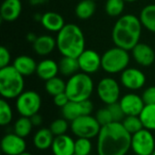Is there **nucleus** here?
<instances>
[{"instance_id": "f257e3e1", "label": "nucleus", "mask_w": 155, "mask_h": 155, "mask_svg": "<svg viewBox=\"0 0 155 155\" xmlns=\"http://www.w3.org/2000/svg\"><path fill=\"white\" fill-rule=\"evenodd\" d=\"M132 135L122 123H111L102 126L97 136L98 155H126L131 149Z\"/></svg>"}, {"instance_id": "f03ea898", "label": "nucleus", "mask_w": 155, "mask_h": 155, "mask_svg": "<svg viewBox=\"0 0 155 155\" xmlns=\"http://www.w3.org/2000/svg\"><path fill=\"white\" fill-rule=\"evenodd\" d=\"M142 22L136 15L124 14L118 17L112 29V40L115 46L127 51L140 43L143 33Z\"/></svg>"}, {"instance_id": "7ed1b4c3", "label": "nucleus", "mask_w": 155, "mask_h": 155, "mask_svg": "<svg viewBox=\"0 0 155 155\" xmlns=\"http://www.w3.org/2000/svg\"><path fill=\"white\" fill-rule=\"evenodd\" d=\"M56 48L63 56L78 58L85 50L83 30L75 24H66L56 35Z\"/></svg>"}, {"instance_id": "20e7f679", "label": "nucleus", "mask_w": 155, "mask_h": 155, "mask_svg": "<svg viewBox=\"0 0 155 155\" xmlns=\"http://www.w3.org/2000/svg\"><path fill=\"white\" fill-rule=\"evenodd\" d=\"M24 76L12 65L0 68V94L3 99H16L25 90Z\"/></svg>"}, {"instance_id": "39448f33", "label": "nucleus", "mask_w": 155, "mask_h": 155, "mask_svg": "<svg viewBox=\"0 0 155 155\" xmlns=\"http://www.w3.org/2000/svg\"><path fill=\"white\" fill-rule=\"evenodd\" d=\"M94 89V84L91 75L78 72L66 81L65 94L70 101L83 102L90 99Z\"/></svg>"}, {"instance_id": "423d86ee", "label": "nucleus", "mask_w": 155, "mask_h": 155, "mask_svg": "<svg viewBox=\"0 0 155 155\" xmlns=\"http://www.w3.org/2000/svg\"><path fill=\"white\" fill-rule=\"evenodd\" d=\"M130 61L129 51L114 45L103 54L102 69L109 74H121L129 67Z\"/></svg>"}, {"instance_id": "0eeeda50", "label": "nucleus", "mask_w": 155, "mask_h": 155, "mask_svg": "<svg viewBox=\"0 0 155 155\" xmlns=\"http://www.w3.org/2000/svg\"><path fill=\"white\" fill-rule=\"evenodd\" d=\"M71 132L77 138L94 139L97 138L102 126L97 122L96 118L90 115H82L70 123Z\"/></svg>"}, {"instance_id": "6e6552de", "label": "nucleus", "mask_w": 155, "mask_h": 155, "mask_svg": "<svg viewBox=\"0 0 155 155\" xmlns=\"http://www.w3.org/2000/svg\"><path fill=\"white\" fill-rule=\"evenodd\" d=\"M42 106V98L40 94L34 90L24 91L15 99V109L17 113L24 117H32L38 114Z\"/></svg>"}, {"instance_id": "1a4fd4ad", "label": "nucleus", "mask_w": 155, "mask_h": 155, "mask_svg": "<svg viewBox=\"0 0 155 155\" xmlns=\"http://www.w3.org/2000/svg\"><path fill=\"white\" fill-rule=\"evenodd\" d=\"M96 94L99 99L106 105L117 103L121 98L120 84L113 77H104L96 85Z\"/></svg>"}, {"instance_id": "9d476101", "label": "nucleus", "mask_w": 155, "mask_h": 155, "mask_svg": "<svg viewBox=\"0 0 155 155\" xmlns=\"http://www.w3.org/2000/svg\"><path fill=\"white\" fill-rule=\"evenodd\" d=\"M131 149L135 155H152L155 151V138L145 128L132 135Z\"/></svg>"}, {"instance_id": "9b49d317", "label": "nucleus", "mask_w": 155, "mask_h": 155, "mask_svg": "<svg viewBox=\"0 0 155 155\" xmlns=\"http://www.w3.org/2000/svg\"><path fill=\"white\" fill-rule=\"evenodd\" d=\"M120 83L128 90L137 91L145 85L146 75L142 70L136 67H128L121 73Z\"/></svg>"}, {"instance_id": "f8f14e48", "label": "nucleus", "mask_w": 155, "mask_h": 155, "mask_svg": "<svg viewBox=\"0 0 155 155\" xmlns=\"http://www.w3.org/2000/svg\"><path fill=\"white\" fill-rule=\"evenodd\" d=\"M80 71L93 74L97 73L102 68V56L98 52L93 49H85L77 58Z\"/></svg>"}, {"instance_id": "ddd939ff", "label": "nucleus", "mask_w": 155, "mask_h": 155, "mask_svg": "<svg viewBox=\"0 0 155 155\" xmlns=\"http://www.w3.org/2000/svg\"><path fill=\"white\" fill-rule=\"evenodd\" d=\"M119 104L125 116H140L145 106L142 95H139L134 93H129L121 96Z\"/></svg>"}, {"instance_id": "4468645a", "label": "nucleus", "mask_w": 155, "mask_h": 155, "mask_svg": "<svg viewBox=\"0 0 155 155\" xmlns=\"http://www.w3.org/2000/svg\"><path fill=\"white\" fill-rule=\"evenodd\" d=\"M25 138L15 133L5 134L1 140V150L5 155H20L25 152Z\"/></svg>"}, {"instance_id": "2eb2a0df", "label": "nucleus", "mask_w": 155, "mask_h": 155, "mask_svg": "<svg viewBox=\"0 0 155 155\" xmlns=\"http://www.w3.org/2000/svg\"><path fill=\"white\" fill-rule=\"evenodd\" d=\"M131 52L135 63L141 66L149 67L155 62V50L146 43L140 42Z\"/></svg>"}, {"instance_id": "dca6fc26", "label": "nucleus", "mask_w": 155, "mask_h": 155, "mask_svg": "<svg viewBox=\"0 0 155 155\" xmlns=\"http://www.w3.org/2000/svg\"><path fill=\"white\" fill-rule=\"evenodd\" d=\"M22 10L21 0H4L0 8L1 19L7 23L15 22L20 16Z\"/></svg>"}, {"instance_id": "f3484780", "label": "nucleus", "mask_w": 155, "mask_h": 155, "mask_svg": "<svg viewBox=\"0 0 155 155\" xmlns=\"http://www.w3.org/2000/svg\"><path fill=\"white\" fill-rule=\"evenodd\" d=\"M40 23L46 31L56 34L60 32L66 25L63 15L54 11H47L44 13L42 15Z\"/></svg>"}, {"instance_id": "a211bd4d", "label": "nucleus", "mask_w": 155, "mask_h": 155, "mask_svg": "<svg viewBox=\"0 0 155 155\" xmlns=\"http://www.w3.org/2000/svg\"><path fill=\"white\" fill-rule=\"evenodd\" d=\"M34 52L39 56H47L56 48V39L51 35H41L32 45Z\"/></svg>"}, {"instance_id": "6ab92c4d", "label": "nucleus", "mask_w": 155, "mask_h": 155, "mask_svg": "<svg viewBox=\"0 0 155 155\" xmlns=\"http://www.w3.org/2000/svg\"><path fill=\"white\" fill-rule=\"evenodd\" d=\"M74 141L67 134L55 136L51 147L54 155L74 154Z\"/></svg>"}, {"instance_id": "aec40b11", "label": "nucleus", "mask_w": 155, "mask_h": 155, "mask_svg": "<svg viewBox=\"0 0 155 155\" xmlns=\"http://www.w3.org/2000/svg\"><path fill=\"white\" fill-rule=\"evenodd\" d=\"M35 74L41 80L46 82L57 76V74H59L58 63L50 58L43 59L37 64Z\"/></svg>"}, {"instance_id": "412c9836", "label": "nucleus", "mask_w": 155, "mask_h": 155, "mask_svg": "<svg viewBox=\"0 0 155 155\" xmlns=\"http://www.w3.org/2000/svg\"><path fill=\"white\" fill-rule=\"evenodd\" d=\"M37 64L35 60L26 54L18 55L13 61L12 65L16 69V71L21 74L24 77L30 76L36 72Z\"/></svg>"}, {"instance_id": "4be33fe9", "label": "nucleus", "mask_w": 155, "mask_h": 155, "mask_svg": "<svg viewBox=\"0 0 155 155\" xmlns=\"http://www.w3.org/2000/svg\"><path fill=\"white\" fill-rule=\"evenodd\" d=\"M54 135L49 128H40L33 136V144L39 151H46L52 147Z\"/></svg>"}, {"instance_id": "5701e85b", "label": "nucleus", "mask_w": 155, "mask_h": 155, "mask_svg": "<svg viewBox=\"0 0 155 155\" xmlns=\"http://www.w3.org/2000/svg\"><path fill=\"white\" fill-rule=\"evenodd\" d=\"M139 18L146 30L155 34V4L145 5L141 10Z\"/></svg>"}, {"instance_id": "b1692460", "label": "nucleus", "mask_w": 155, "mask_h": 155, "mask_svg": "<svg viewBox=\"0 0 155 155\" xmlns=\"http://www.w3.org/2000/svg\"><path fill=\"white\" fill-rule=\"evenodd\" d=\"M96 11L95 1L93 0H81L75 5L74 13L78 19L87 20L91 18Z\"/></svg>"}, {"instance_id": "393cba45", "label": "nucleus", "mask_w": 155, "mask_h": 155, "mask_svg": "<svg viewBox=\"0 0 155 155\" xmlns=\"http://www.w3.org/2000/svg\"><path fill=\"white\" fill-rule=\"evenodd\" d=\"M58 65L59 73L62 75L67 77H71L72 75L77 74L80 70L77 58L63 56L58 62Z\"/></svg>"}, {"instance_id": "a878e982", "label": "nucleus", "mask_w": 155, "mask_h": 155, "mask_svg": "<svg viewBox=\"0 0 155 155\" xmlns=\"http://www.w3.org/2000/svg\"><path fill=\"white\" fill-rule=\"evenodd\" d=\"M62 116L68 122H73L78 117L84 115V110L81 102H73L70 101L64 107L61 109Z\"/></svg>"}, {"instance_id": "bb28decb", "label": "nucleus", "mask_w": 155, "mask_h": 155, "mask_svg": "<svg viewBox=\"0 0 155 155\" xmlns=\"http://www.w3.org/2000/svg\"><path fill=\"white\" fill-rule=\"evenodd\" d=\"M33 127L34 126L32 124L30 118L20 116L15 122L14 126H13V131L15 134H17L23 138H25L31 134Z\"/></svg>"}, {"instance_id": "cd10ccee", "label": "nucleus", "mask_w": 155, "mask_h": 155, "mask_svg": "<svg viewBox=\"0 0 155 155\" xmlns=\"http://www.w3.org/2000/svg\"><path fill=\"white\" fill-rule=\"evenodd\" d=\"M65 87H66V82H64V79L58 76H55L46 81L45 84V88L46 93L53 97L59 94L64 93Z\"/></svg>"}, {"instance_id": "c85d7f7f", "label": "nucleus", "mask_w": 155, "mask_h": 155, "mask_svg": "<svg viewBox=\"0 0 155 155\" xmlns=\"http://www.w3.org/2000/svg\"><path fill=\"white\" fill-rule=\"evenodd\" d=\"M143 127L151 132L155 131V104L145 105L140 114Z\"/></svg>"}, {"instance_id": "c756f323", "label": "nucleus", "mask_w": 155, "mask_h": 155, "mask_svg": "<svg viewBox=\"0 0 155 155\" xmlns=\"http://www.w3.org/2000/svg\"><path fill=\"white\" fill-rule=\"evenodd\" d=\"M125 3L124 0H106L104 11L111 17H120L124 11Z\"/></svg>"}, {"instance_id": "7c9ffc66", "label": "nucleus", "mask_w": 155, "mask_h": 155, "mask_svg": "<svg viewBox=\"0 0 155 155\" xmlns=\"http://www.w3.org/2000/svg\"><path fill=\"white\" fill-rule=\"evenodd\" d=\"M122 124L131 135L136 134L137 132L144 128L140 116H125L122 122Z\"/></svg>"}, {"instance_id": "2f4dec72", "label": "nucleus", "mask_w": 155, "mask_h": 155, "mask_svg": "<svg viewBox=\"0 0 155 155\" xmlns=\"http://www.w3.org/2000/svg\"><path fill=\"white\" fill-rule=\"evenodd\" d=\"M13 120V110L7 100L2 99L0 101V124L2 126L8 125Z\"/></svg>"}, {"instance_id": "473e14b6", "label": "nucleus", "mask_w": 155, "mask_h": 155, "mask_svg": "<svg viewBox=\"0 0 155 155\" xmlns=\"http://www.w3.org/2000/svg\"><path fill=\"white\" fill-rule=\"evenodd\" d=\"M69 128H70V124L68 121H66L63 117L54 120L49 126V129L52 132V134L54 135V137L66 134V132L68 131Z\"/></svg>"}, {"instance_id": "72a5a7b5", "label": "nucleus", "mask_w": 155, "mask_h": 155, "mask_svg": "<svg viewBox=\"0 0 155 155\" xmlns=\"http://www.w3.org/2000/svg\"><path fill=\"white\" fill-rule=\"evenodd\" d=\"M93 149V143L90 139L77 138L74 141V154L89 155Z\"/></svg>"}, {"instance_id": "f704fd0d", "label": "nucleus", "mask_w": 155, "mask_h": 155, "mask_svg": "<svg viewBox=\"0 0 155 155\" xmlns=\"http://www.w3.org/2000/svg\"><path fill=\"white\" fill-rule=\"evenodd\" d=\"M94 117L96 118L97 122L100 124L101 126H104V125H107L111 123H114L112 114H111L108 107H104V108L99 109L96 112Z\"/></svg>"}, {"instance_id": "c9c22d12", "label": "nucleus", "mask_w": 155, "mask_h": 155, "mask_svg": "<svg viewBox=\"0 0 155 155\" xmlns=\"http://www.w3.org/2000/svg\"><path fill=\"white\" fill-rule=\"evenodd\" d=\"M111 114H112V117H113V120L114 122L115 123H122L123 120L124 119L125 117V114L119 104V102L117 103H114V104H112L110 105H107Z\"/></svg>"}, {"instance_id": "e433bc0d", "label": "nucleus", "mask_w": 155, "mask_h": 155, "mask_svg": "<svg viewBox=\"0 0 155 155\" xmlns=\"http://www.w3.org/2000/svg\"><path fill=\"white\" fill-rule=\"evenodd\" d=\"M142 98H143L145 105L155 104V85L147 87L143 92Z\"/></svg>"}, {"instance_id": "4c0bfd02", "label": "nucleus", "mask_w": 155, "mask_h": 155, "mask_svg": "<svg viewBox=\"0 0 155 155\" xmlns=\"http://www.w3.org/2000/svg\"><path fill=\"white\" fill-rule=\"evenodd\" d=\"M11 62V54L9 50L2 45L0 47V68H4L5 66L10 65Z\"/></svg>"}, {"instance_id": "58836bf2", "label": "nucleus", "mask_w": 155, "mask_h": 155, "mask_svg": "<svg viewBox=\"0 0 155 155\" xmlns=\"http://www.w3.org/2000/svg\"><path fill=\"white\" fill-rule=\"evenodd\" d=\"M70 102L67 94L64 93H62V94H59L55 96H54V104L56 107H59V108H63L68 103Z\"/></svg>"}, {"instance_id": "ea45409f", "label": "nucleus", "mask_w": 155, "mask_h": 155, "mask_svg": "<svg viewBox=\"0 0 155 155\" xmlns=\"http://www.w3.org/2000/svg\"><path fill=\"white\" fill-rule=\"evenodd\" d=\"M30 120L32 122V124L33 126L35 127H38V126H41L42 124H43V117L39 114H36L35 115H33L32 117H30Z\"/></svg>"}, {"instance_id": "a19ab883", "label": "nucleus", "mask_w": 155, "mask_h": 155, "mask_svg": "<svg viewBox=\"0 0 155 155\" xmlns=\"http://www.w3.org/2000/svg\"><path fill=\"white\" fill-rule=\"evenodd\" d=\"M37 36H38V35H36L35 33L29 32V33H27V35H26V36H25V39H26L27 42H29V43H31V44L33 45V44L35 43V41L37 39Z\"/></svg>"}, {"instance_id": "79ce46f5", "label": "nucleus", "mask_w": 155, "mask_h": 155, "mask_svg": "<svg viewBox=\"0 0 155 155\" xmlns=\"http://www.w3.org/2000/svg\"><path fill=\"white\" fill-rule=\"evenodd\" d=\"M47 1L48 0H30V4L32 5H39L46 3Z\"/></svg>"}, {"instance_id": "37998d69", "label": "nucleus", "mask_w": 155, "mask_h": 155, "mask_svg": "<svg viewBox=\"0 0 155 155\" xmlns=\"http://www.w3.org/2000/svg\"><path fill=\"white\" fill-rule=\"evenodd\" d=\"M41 18H42V15H41V14H39V13L35 14V15H34V19H35V21L40 22V21H41Z\"/></svg>"}, {"instance_id": "c03bdc74", "label": "nucleus", "mask_w": 155, "mask_h": 155, "mask_svg": "<svg viewBox=\"0 0 155 155\" xmlns=\"http://www.w3.org/2000/svg\"><path fill=\"white\" fill-rule=\"evenodd\" d=\"M126 3H134V2H137L138 0H124Z\"/></svg>"}, {"instance_id": "a18cd8bd", "label": "nucleus", "mask_w": 155, "mask_h": 155, "mask_svg": "<svg viewBox=\"0 0 155 155\" xmlns=\"http://www.w3.org/2000/svg\"><path fill=\"white\" fill-rule=\"evenodd\" d=\"M20 155H33L32 153H27V152H25V153H21Z\"/></svg>"}, {"instance_id": "49530a36", "label": "nucleus", "mask_w": 155, "mask_h": 155, "mask_svg": "<svg viewBox=\"0 0 155 155\" xmlns=\"http://www.w3.org/2000/svg\"><path fill=\"white\" fill-rule=\"evenodd\" d=\"M152 155H155V151H154V152H153V154H152Z\"/></svg>"}, {"instance_id": "de8ad7c7", "label": "nucleus", "mask_w": 155, "mask_h": 155, "mask_svg": "<svg viewBox=\"0 0 155 155\" xmlns=\"http://www.w3.org/2000/svg\"><path fill=\"white\" fill-rule=\"evenodd\" d=\"M93 1H97V0H93Z\"/></svg>"}, {"instance_id": "09e8293b", "label": "nucleus", "mask_w": 155, "mask_h": 155, "mask_svg": "<svg viewBox=\"0 0 155 155\" xmlns=\"http://www.w3.org/2000/svg\"><path fill=\"white\" fill-rule=\"evenodd\" d=\"M74 155H75V154H74Z\"/></svg>"}]
</instances>
